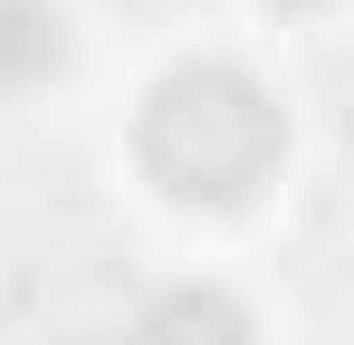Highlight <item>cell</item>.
<instances>
[{
    "instance_id": "cell-3",
    "label": "cell",
    "mask_w": 354,
    "mask_h": 345,
    "mask_svg": "<svg viewBox=\"0 0 354 345\" xmlns=\"http://www.w3.org/2000/svg\"><path fill=\"white\" fill-rule=\"evenodd\" d=\"M67 67V19L48 0H0V87H39Z\"/></svg>"
},
{
    "instance_id": "cell-2",
    "label": "cell",
    "mask_w": 354,
    "mask_h": 345,
    "mask_svg": "<svg viewBox=\"0 0 354 345\" xmlns=\"http://www.w3.org/2000/svg\"><path fill=\"white\" fill-rule=\"evenodd\" d=\"M134 345H249V307L221 297V288H163L144 307Z\"/></svg>"
},
{
    "instance_id": "cell-1",
    "label": "cell",
    "mask_w": 354,
    "mask_h": 345,
    "mask_svg": "<svg viewBox=\"0 0 354 345\" xmlns=\"http://www.w3.org/2000/svg\"><path fill=\"white\" fill-rule=\"evenodd\" d=\"M134 144H144V172L173 202H249L278 172V154H288V115H278V96L249 67L192 57V67H173L144 96Z\"/></svg>"
},
{
    "instance_id": "cell-4",
    "label": "cell",
    "mask_w": 354,
    "mask_h": 345,
    "mask_svg": "<svg viewBox=\"0 0 354 345\" xmlns=\"http://www.w3.org/2000/svg\"><path fill=\"white\" fill-rule=\"evenodd\" d=\"M278 10H306V0H278Z\"/></svg>"
}]
</instances>
